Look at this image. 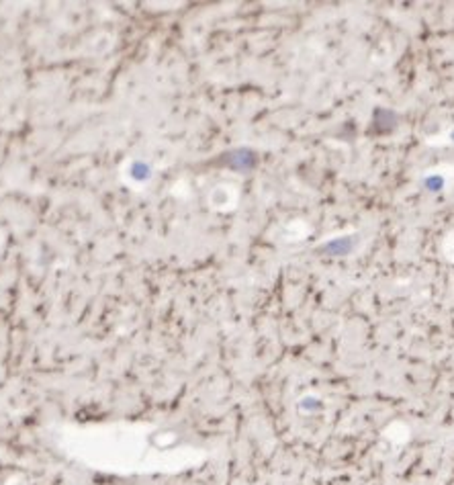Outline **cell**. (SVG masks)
<instances>
[{"label":"cell","instance_id":"cell-1","mask_svg":"<svg viewBox=\"0 0 454 485\" xmlns=\"http://www.w3.org/2000/svg\"><path fill=\"white\" fill-rule=\"evenodd\" d=\"M376 115H381V119H374V125H381V131H391L395 127V113L389 109H376Z\"/></svg>","mask_w":454,"mask_h":485},{"label":"cell","instance_id":"cell-2","mask_svg":"<svg viewBox=\"0 0 454 485\" xmlns=\"http://www.w3.org/2000/svg\"><path fill=\"white\" fill-rule=\"evenodd\" d=\"M424 186H426L427 191H434L436 193V191H440L444 186V178L442 176H436V174H434V176H427L424 180Z\"/></svg>","mask_w":454,"mask_h":485},{"label":"cell","instance_id":"cell-3","mask_svg":"<svg viewBox=\"0 0 454 485\" xmlns=\"http://www.w3.org/2000/svg\"><path fill=\"white\" fill-rule=\"evenodd\" d=\"M452 140H454V131H452Z\"/></svg>","mask_w":454,"mask_h":485}]
</instances>
